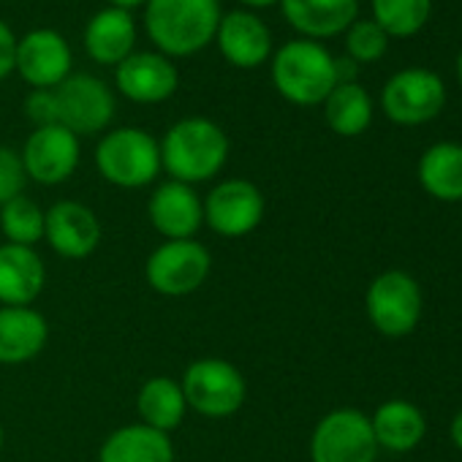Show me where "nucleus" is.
<instances>
[{"label":"nucleus","mask_w":462,"mask_h":462,"mask_svg":"<svg viewBox=\"0 0 462 462\" xmlns=\"http://www.w3.org/2000/svg\"><path fill=\"white\" fill-rule=\"evenodd\" d=\"M50 340L47 319L33 308L0 305V365H25L36 359Z\"/></svg>","instance_id":"6ab92c4d"},{"label":"nucleus","mask_w":462,"mask_h":462,"mask_svg":"<svg viewBox=\"0 0 462 462\" xmlns=\"http://www.w3.org/2000/svg\"><path fill=\"white\" fill-rule=\"evenodd\" d=\"M365 308L370 324L381 335L405 337L416 329L421 319V289L408 273L389 270L370 283Z\"/></svg>","instance_id":"6e6552de"},{"label":"nucleus","mask_w":462,"mask_h":462,"mask_svg":"<svg viewBox=\"0 0 462 462\" xmlns=\"http://www.w3.org/2000/svg\"><path fill=\"white\" fill-rule=\"evenodd\" d=\"M112 6H117V9H134V6H139V4H147V0H109Z\"/></svg>","instance_id":"f704fd0d"},{"label":"nucleus","mask_w":462,"mask_h":462,"mask_svg":"<svg viewBox=\"0 0 462 462\" xmlns=\"http://www.w3.org/2000/svg\"><path fill=\"white\" fill-rule=\"evenodd\" d=\"M289 25L313 39H329L356 23L359 0H281Z\"/></svg>","instance_id":"aec40b11"},{"label":"nucleus","mask_w":462,"mask_h":462,"mask_svg":"<svg viewBox=\"0 0 462 462\" xmlns=\"http://www.w3.org/2000/svg\"><path fill=\"white\" fill-rule=\"evenodd\" d=\"M147 217L163 240H196L204 226V204L193 185L166 180L152 190Z\"/></svg>","instance_id":"2eb2a0df"},{"label":"nucleus","mask_w":462,"mask_h":462,"mask_svg":"<svg viewBox=\"0 0 462 462\" xmlns=\"http://www.w3.org/2000/svg\"><path fill=\"white\" fill-rule=\"evenodd\" d=\"M47 286V264L36 248L0 245V305L31 308Z\"/></svg>","instance_id":"f3484780"},{"label":"nucleus","mask_w":462,"mask_h":462,"mask_svg":"<svg viewBox=\"0 0 462 462\" xmlns=\"http://www.w3.org/2000/svg\"><path fill=\"white\" fill-rule=\"evenodd\" d=\"M0 231L14 245L36 248L44 240V209L23 193L0 207Z\"/></svg>","instance_id":"cd10ccee"},{"label":"nucleus","mask_w":462,"mask_h":462,"mask_svg":"<svg viewBox=\"0 0 462 462\" xmlns=\"http://www.w3.org/2000/svg\"><path fill=\"white\" fill-rule=\"evenodd\" d=\"M14 69L33 90H55L71 74V47L52 28H36L17 39Z\"/></svg>","instance_id":"4468645a"},{"label":"nucleus","mask_w":462,"mask_h":462,"mask_svg":"<svg viewBox=\"0 0 462 462\" xmlns=\"http://www.w3.org/2000/svg\"><path fill=\"white\" fill-rule=\"evenodd\" d=\"M370 427L378 448L383 446L389 451H411L427 435L424 413L408 400H389L378 405V411L370 416Z\"/></svg>","instance_id":"5701e85b"},{"label":"nucleus","mask_w":462,"mask_h":462,"mask_svg":"<svg viewBox=\"0 0 462 462\" xmlns=\"http://www.w3.org/2000/svg\"><path fill=\"white\" fill-rule=\"evenodd\" d=\"M383 112L397 125H421L432 120L446 104L443 79L427 69L397 71L381 93Z\"/></svg>","instance_id":"9b49d317"},{"label":"nucleus","mask_w":462,"mask_h":462,"mask_svg":"<svg viewBox=\"0 0 462 462\" xmlns=\"http://www.w3.org/2000/svg\"><path fill=\"white\" fill-rule=\"evenodd\" d=\"M96 166L117 188H144L161 171V144L142 128H115L98 142Z\"/></svg>","instance_id":"20e7f679"},{"label":"nucleus","mask_w":462,"mask_h":462,"mask_svg":"<svg viewBox=\"0 0 462 462\" xmlns=\"http://www.w3.org/2000/svg\"><path fill=\"white\" fill-rule=\"evenodd\" d=\"M161 144V169L177 182H207L220 174L228 161L226 131L207 117H185L174 123Z\"/></svg>","instance_id":"f03ea898"},{"label":"nucleus","mask_w":462,"mask_h":462,"mask_svg":"<svg viewBox=\"0 0 462 462\" xmlns=\"http://www.w3.org/2000/svg\"><path fill=\"white\" fill-rule=\"evenodd\" d=\"M25 115L36 128L44 125H60V112H58V96L55 90H33L25 98Z\"/></svg>","instance_id":"7c9ffc66"},{"label":"nucleus","mask_w":462,"mask_h":462,"mask_svg":"<svg viewBox=\"0 0 462 462\" xmlns=\"http://www.w3.org/2000/svg\"><path fill=\"white\" fill-rule=\"evenodd\" d=\"M212 256L199 240H166L144 262L147 286L161 297H188L204 286Z\"/></svg>","instance_id":"423d86ee"},{"label":"nucleus","mask_w":462,"mask_h":462,"mask_svg":"<svg viewBox=\"0 0 462 462\" xmlns=\"http://www.w3.org/2000/svg\"><path fill=\"white\" fill-rule=\"evenodd\" d=\"M389 47V36L373 20H356L346 31V50L354 63H375L383 58Z\"/></svg>","instance_id":"c85d7f7f"},{"label":"nucleus","mask_w":462,"mask_h":462,"mask_svg":"<svg viewBox=\"0 0 462 462\" xmlns=\"http://www.w3.org/2000/svg\"><path fill=\"white\" fill-rule=\"evenodd\" d=\"M451 440H454V446L462 451V411L454 416V421H451Z\"/></svg>","instance_id":"473e14b6"},{"label":"nucleus","mask_w":462,"mask_h":462,"mask_svg":"<svg viewBox=\"0 0 462 462\" xmlns=\"http://www.w3.org/2000/svg\"><path fill=\"white\" fill-rule=\"evenodd\" d=\"M273 82L278 93L297 106L324 104L337 85L335 58L310 39L283 44L273 58Z\"/></svg>","instance_id":"7ed1b4c3"},{"label":"nucleus","mask_w":462,"mask_h":462,"mask_svg":"<svg viewBox=\"0 0 462 462\" xmlns=\"http://www.w3.org/2000/svg\"><path fill=\"white\" fill-rule=\"evenodd\" d=\"M20 155L28 180L39 185H60L69 177H74L82 158V147H79V136L71 134L69 128L44 125V128H33Z\"/></svg>","instance_id":"f8f14e48"},{"label":"nucleus","mask_w":462,"mask_h":462,"mask_svg":"<svg viewBox=\"0 0 462 462\" xmlns=\"http://www.w3.org/2000/svg\"><path fill=\"white\" fill-rule=\"evenodd\" d=\"M98 462H174V443L147 424H125L106 435Z\"/></svg>","instance_id":"4be33fe9"},{"label":"nucleus","mask_w":462,"mask_h":462,"mask_svg":"<svg viewBox=\"0 0 462 462\" xmlns=\"http://www.w3.org/2000/svg\"><path fill=\"white\" fill-rule=\"evenodd\" d=\"M136 44V23L131 12L101 9L85 28V50L101 66H120Z\"/></svg>","instance_id":"412c9836"},{"label":"nucleus","mask_w":462,"mask_h":462,"mask_svg":"<svg viewBox=\"0 0 462 462\" xmlns=\"http://www.w3.org/2000/svg\"><path fill=\"white\" fill-rule=\"evenodd\" d=\"M60 125L77 136L101 134L115 120V96L109 85L90 74H69L58 88Z\"/></svg>","instance_id":"9d476101"},{"label":"nucleus","mask_w":462,"mask_h":462,"mask_svg":"<svg viewBox=\"0 0 462 462\" xmlns=\"http://www.w3.org/2000/svg\"><path fill=\"white\" fill-rule=\"evenodd\" d=\"M457 74H459V82H462V52H459V60H457Z\"/></svg>","instance_id":"c9c22d12"},{"label":"nucleus","mask_w":462,"mask_h":462,"mask_svg":"<svg viewBox=\"0 0 462 462\" xmlns=\"http://www.w3.org/2000/svg\"><path fill=\"white\" fill-rule=\"evenodd\" d=\"M17 63V36L14 31L0 20V79H6Z\"/></svg>","instance_id":"2f4dec72"},{"label":"nucleus","mask_w":462,"mask_h":462,"mask_svg":"<svg viewBox=\"0 0 462 462\" xmlns=\"http://www.w3.org/2000/svg\"><path fill=\"white\" fill-rule=\"evenodd\" d=\"M432 12V0H373V23L397 39L416 36Z\"/></svg>","instance_id":"bb28decb"},{"label":"nucleus","mask_w":462,"mask_h":462,"mask_svg":"<svg viewBox=\"0 0 462 462\" xmlns=\"http://www.w3.org/2000/svg\"><path fill=\"white\" fill-rule=\"evenodd\" d=\"M0 448H4V421H0Z\"/></svg>","instance_id":"e433bc0d"},{"label":"nucleus","mask_w":462,"mask_h":462,"mask_svg":"<svg viewBox=\"0 0 462 462\" xmlns=\"http://www.w3.org/2000/svg\"><path fill=\"white\" fill-rule=\"evenodd\" d=\"M115 85L128 101L161 104L174 96L180 74L161 52H131L120 66H115Z\"/></svg>","instance_id":"dca6fc26"},{"label":"nucleus","mask_w":462,"mask_h":462,"mask_svg":"<svg viewBox=\"0 0 462 462\" xmlns=\"http://www.w3.org/2000/svg\"><path fill=\"white\" fill-rule=\"evenodd\" d=\"M375 457L378 443L370 427V416L356 408L329 411L313 430V462H375Z\"/></svg>","instance_id":"1a4fd4ad"},{"label":"nucleus","mask_w":462,"mask_h":462,"mask_svg":"<svg viewBox=\"0 0 462 462\" xmlns=\"http://www.w3.org/2000/svg\"><path fill=\"white\" fill-rule=\"evenodd\" d=\"M217 0H147L144 28L166 58H188L204 50L220 25Z\"/></svg>","instance_id":"f257e3e1"},{"label":"nucleus","mask_w":462,"mask_h":462,"mask_svg":"<svg viewBox=\"0 0 462 462\" xmlns=\"http://www.w3.org/2000/svg\"><path fill=\"white\" fill-rule=\"evenodd\" d=\"M25 166L23 155L12 147H0V207L25 193Z\"/></svg>","instance_id":"c756f323"},{"label":"nucleus","mask_w":462,"mask_h":462,"mask_svg":"<svg viewBox=\"0 0 462 462\" xmlns=\"http://www.w3.org/2000/svg\"><path fill=\"white\" fill-rule=\"evenodd\" d=\"M324 117L337 136H359L373 120V101L362 85L337 82L324 101Z\"/></svg>","instance_id":"a878e982"},{"label":"nucleus","mask_w":462,"mask_h":462,"mask_svg":"<svg viewBox=\"0 0 462 462\" xmlns=\"http://www.w3.org/2000/svg\"><path fill=\"white\" fill-rule=\"evenodd\" d=\"M101 235L98 215L82 201L63 199L44 212V240L63 259H88L101 245Z\"/></svg>","instance_id":"ddd939ff"},{"label":"nucleus","mask_w":462,"mask_h":462,"mask_svg":"<svg viewBox=\"0 0 462 462\" xmlns=\"http://www.w3.org/2000/svg\"><path fill=\"white\" fill-rule=\"evenodd\" d=\"M180 386L188 408H193L204 419L235 416L248 397V383L240 367L217 356L190 362L182 373Z\"/></svg>","instance_id":"39448f33"},{"label":"nucleus","mask_w":462,"mask_h":462,"mask_svg":"<svg viewBox=\"0 0 462 462\" xmlns=\"http://www.w3.org/2000/svg\"><path fill=\"white\" fill-rule=\"evenodd\" d=\"M419 182L438 201H462V144H432L419 158Z\"/></svg>","instance_id":"393cba45"},{"label":"nucleus","mask_w":462,"mask_h":462,"mask_svg":"<svg viewBox=\"0 0 462 462\" xmlns=\"http://www.w3.org/2000/svg\"><path fill=\"white\" fill-rule=\"evenodd\" d=\"M248 9H264V6H273V4H281V0H240Z\"/></svg>","instance_id":"72a5a7b5"},{"label":"nucleus","mask_w":462,"mask_h":462,"mask_svg":"<svg viewBox=\"0 0 462 462\" xmlns=\"http://www.w3.org/2000/svg\"><path fill=\"white\" fill-rule=\"evenodd\" d=\"M204 223L220 237H248L264 220L267 201L256 182L231 177L220 180L204 199Z\"/></svg>","instance_id":"0eeeda50"},{"label":"nucleus","mask_w":462,"mask_h":462,"mask_svg":"<svg viewBox=\"0 0 462 462\" xmlns=\"http://www.w3.org/2000/svg\"><path fill=\"white\" fill-rule=\"evenodd\" d=\"M215 42L220 47V55L237 69H256L270 60L273 52V36L264 20L243 9L220 17Z\"/></svg>","instance_id":"a211bd4d"},{"label":"nucleus","mask_w":462,"mask_h":462,"mask_svg":"<svg viewBox=\"0 0 462 462\" xmlns=\"http://www.w3.org/2000/svg\"><path fill=\"white\" fill-rule=\"evenodd\" d=\"M136 411L142 416V424H147L152 430H161L166 435L171 430H177L188 411L180 381L169 378V375L147 378L136 394Z\"/></svg>","instance_id":"b1692460"}]
</instances>
